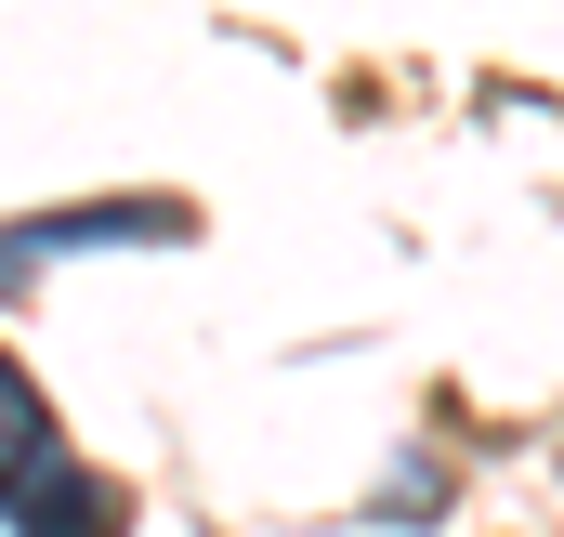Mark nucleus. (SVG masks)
<instances>
[{
    "mask_svg": "<svg viewBox=\"0 0 564 537\" xmlns=\"http://www.w3.org/2000/svg\"><path fill=\"white\" fill-rule=\"evenodd\" d=\"M0 525L13 537H119V485H93V459L66 446V419L40 406V381L0 354Z\"/></svg>",
    "mask_w": 564,
    "mask_h": 537,
    "instance_id": "nucleus-1",
    "label": "nucleus"
}]
</instances>
